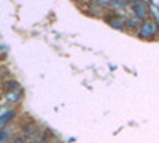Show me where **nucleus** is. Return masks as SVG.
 I'll list each match as a JSON object with an SVG mask.
<instances>
[{"instance_id": "1", "label": "nucleus", "mask_w": 159, "mask_h": 143, "mask_svg": "<svg viewBox=\"0 0 159 143\" xmlns=\"http://www.w3.org/2000/svg\"><path fill=\"white\" fill-rule=\"evenodd\" d=\"M137 37L142 38V40H148V42L157 38V24L153 19L142 21L137 29Z\"/></svg>"}, {"instance_id": "2", "label": "nucleus", "mask_w": 159, "mask_h": 143, "mask_svg": "<svg viewBox=\"0 0 159 143\" xmlns=\"http://www.w3.org/2000/svg\"><path fill=\"white\" fill-rule=\"evenodd\" d=\"M22 97H24V89L19 86V87L11 89V91H2V94H0V102L7 103V105H11V107H16L22 100Z\"/></svg>"}, {"instance_id": "3", "label": "nucleus", "mask_w": 159, "mask_h": 143, "mask_svg": "<svg viewBox=\"0 0 159 143\" xmlns=\"http://www.w3.org/2000/svg\"><path fill=\"white\" fill-rule=\"evenodd\" d=\"M129 8L132 10L134 16L139 18L140 21L150 19V11H148V2L147 0H130Z\"/></svg>"}, {"instance_id": "4", "label": "nucleus", "mask_w": 159, "mask_h": 143, "mask_svg": "<svg viewBox=\"0 0 159 143\" xmlns=\"http://www.w3.org/2000/svg\"><path fill=\"white\" fill-rule=\"evenodd\" d=\"M42 131H43V127H42V126H38V124L34 123V121H29V123H25L24 126H21L19 134H21L25 140H32V138L40 137Z\"/></svg>"}, {"instance_id": "5", "label": "nucleus", "mask_w": 159, "mask_h": 143, "mask_svg": "<svg viewBox=\"0 0 159 143\" xmlns=\"http://www.w3.org/2000/svg\"><path fill=\"white\" fill-rule=\"evenodd\" d=\"M107 24L110 25V27H113L115 30L126 32V18L121 16V15H115V16H111L110 19H107Z\"/></svg>"}, {"instance_id": "6", "label": "nucleus", "mask_w": 159, "mask_h": 143, "mask_svg": "<svg viewBox=\"0 0 159 143\" xmlns=\"http://www.w3.org/2000/svg\"><path fill=\"white\" fill-rule=\"evenodd\" d=\"M19 87V83L16 78L13 76H2L0 78V89L2 91H11V89H16Z\"/></svg>"}, {"instance_id": "7", "label": "nucleus", "mask_w": 159, "mask_h": 143, "mask_svg": "<svg viewBox=\"0 0 159 143\" xmlns=\"http://www.w3.org/2000/svg\"><path fill=\"white\" fill-rule=\"evenodd\" d=\"M18 118V111H16V108L13 107L10 111H7L5 114H2L0 116V129H3V127H7V126H10L13 121H15Z\"/></svg>"}, {"instance_id": "8", "label": "nucleus", "mask_w": 159, "mask_h": 143, "mask_svg": "<svg viewBox=\"0 0 159 143\" xmlns=\"http://www.w3.org/2000/svg\"><path fill=\"white\" fill-rule=\"evenodd\" d=\"M140 19L135 18L134 15H130V16H126V30H137L139 29V25H140Z\"/></svg>"}, {"instance_id": "9", "label": "nucleus", "mask_w": 159, "mask_h": 143, "mask_svg": "<svg viewBox=\"0 0 159 143\" xmlns=\"http://www.w3.org/2000/svg\"><path fill=\"white\" fill-rule=\"evenodd\" d=\"M27 143H45L40 137H37V138H32V140H27Z\"/></svg>"}, {"instance_id": "10", "label": "nucleus", "mask_w": 159, "mask_h": 143, "mask_svg": "<svg viewBox=\"0 0 159 143\" xmlns=\"http://www.w3.org/2000/svg\"><path fill=\"white\" fill-rule=\"evenodd\" d=\"M157 35H159V25H157Z\"/></svg>"}, {"instance_id": "11", "label": "nucleus", "mask_w": 159, "mask_h": 143, "mask_svg": "<svg viewBox=\"0 0 159 143\" xmlns=\"http://www.w3.org/2000/svg\"><path fill=\"white\" fill-rule=\"evenodd\" d=\"M8 143H13V141H11V140H10V141H8Z\"/></svg>"}]
</instances>
